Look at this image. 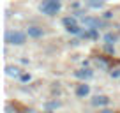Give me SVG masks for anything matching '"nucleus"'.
Segmentation results:
<instances>
[{"label":"nucleus","mask_w":120,"mask_h":113,"mask_svg":"<svg viewBox=\"0 0 120 113\" xmlns=\"http://www.w3.org/2000/svg\"><path fill=\"white\" fill-rule=\"evenodd\" d=\"M60 7H62V0H44L39 5V11L46 16H53L60 11Z\"/></svg>","instance_id":"1"},{"label":"nucleus","mask_w":120,"mask_h":113,"mask_svg":"<svg viewBox=\"0 0 120 113\" xmlns=\"http://www.w3.org/2000/svg\"><path fill=\"white\" fill-rule=\"evenodd\" d=\"M26 41V34H23V32L19 30H7L5 32V42H9V44H23V42Z\"/></svg>","instance_id":"2"},{"label":"nucleus","mask_w":120,"mask_h":113,"mask_svg":"<svg viewBox=\"0 0 120 113\" xmlns=\"http://www.w3.org/2000/svg\"><path fill=\"white\" fill-rule=\"evenodd\" d=\"M83 25L86 26V28H101L104 23L101 21V19H97V18H90V16H86V18H83Z\"/></svg>","instance_id":"3"},{"label":"nucleus","mask_w":120,"mask_h":113,"mask_svg":"<svg viewBox=\"0 0 120 113\" xmlns=\"http://www.w3.org/2000/svg\"><path fill=\"white\" fill-rule=\"evenodd\" d=\"M88 94H90L88 85H85V83H83V85H78V88H76V95H78V97H86Z\"/></svg>","instance_id":"4"},{"label":"nucleus","mask_w":120,"mask_h":113,"mask_svg":"<svg viewBox=\"0 0 120 113\" xmlns=\"http://www.w3.org/2000/svg\"><path fill=\"white\" fill-rule=\"evenodd\" d=\"M109 102V99L106 97V95H95L94 99H92V104L94 106H106Z\"/></svg>","instance_id":"5"},{"label":"nucleus","mask_w":120,"mask_h":113,"mask_svg":"<svg viewBox=\"0 0 120 113\" xmlns=\"http://www.w3.org/2000/svg\"><path fill=\"white\" fill-rule=\"evenodd\" d=\"M74 76H76V78H81V79H88V78L94 76V72L90 71V69H81V71H76Z\"/></svg>","instance_id":"6"},{"label":"nucleus","mask_w":120,"mask_h":113,"mask_svg":"<svg viewBox=\"0 0 120 113\" xmlns=\"http://www.w3.org/2000/svg\"><path fill=\"white\" fill-rule=\"evenodd\" d=\"M28 35L30 37H41L42 28H39V26H28Z\"/></svg>","instance_id":"7"},{"label":"nucleus","mask_w":120,"mask_h":113,"mask_svg":"<svg viewBox=\"0 0 120 113\" xmlns=\"http://www.w3.org/2000/svg\"><path fill=\"white\" fill-rule=\"evenodd\" d=\"M86 5L92 9H101L104 5V0H86Z\"/></svg>","instance_id":"8"},{"label":"nucleus","mask_w":120,"mask_h":113,"mask_svg":"<svg viewBox=\"0 0 120 113\" xmlns=\"http://www.w3.org/2000/svg\"><path fill=\"white\" fill-rule=\"evenodd\" d=\"M5 71H7L9 76H21V74H19V69H18V67H11V65H9V67H5Z\"/></svg>","instance_id":"9"},{"label":"nucleus","mask_w":120,"mask_h":113,"mask_svg":"<svg viewBox=\"0 0 120 113\" xmlns=\"http://www.w3.org/2000/svg\"><path fill=\"white\" fill-rule=\"evenodd\" d=\"M64 25H65V28H71V26L76 25V19L74 18H64Z\"/></svg>","instance_id":"10"},{"label":"nucleus","mask_w":120,"mask_h":113,"mask_svg":"<svg viewBox=\"0 0 120 113\" xmlns=\"http://www.w3.org/2000/svg\"><path fill=\"white\" fill-rule=\"evenodd\" d=\"M104 41L108 42V44H113V42L116 41V35H113V34H106V35H104Z\"/></svg>","instance_id":"11"},{"label":"nucleus","mask_w":120,"mask_h":113,"mask_svg":"<svg viewBox=\"0 0 120 113\" xmlns=\"http://www.w3.org/2000/svg\"><path fill=\"white\" fill-rule=\"evenodd\" d=\"M67 32H71V34H81V30H79V26H78V25H74V26H71V28H67Z\"/></svg>","instance_id":"12"},{"label":"nucleus","mask_w":120,"mask_h":113,"mask_svg":"<svg viewBox=\"0 0 120 113\" xmlns=\"http://www.w3.org/2000/svg\"><path fill=\"white\" fill-rule=\"evenodd\" d=\"M19 78H21V81H30V74H21Z\"/></svg>","instance_id":"13"},{"label":"nucleus","mask_w":120,"mask_h":113,"mask_svg":"<svg viewBox=\"0 0 120 113\" xmlns=\"http://www.w3.org/2000/svg\"><path fill=\"white\" fill-rule=\"evenodd\" d=\"M97 65H101V67H106V62H104V60H97Z\"/></svg>","instance_id":"14"},{"label":"nucleus","mask_w":120,"mask_h":113,"mask_svg":"<svg viewBox=\"0 0 120 113\" xmlns=\"http://www.w3.org/2000/svg\"><path fill=\"white\" fill-rule=\"evenodd\" d=\"M99 113H113L111 109H102V111H99Z\"/></svg>","instance_id":"15"}]
</instances>
